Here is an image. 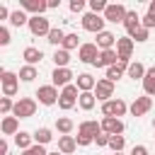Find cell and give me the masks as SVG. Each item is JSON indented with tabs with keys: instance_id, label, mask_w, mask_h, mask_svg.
<instances>
[{
	"instance_id": "cell-16",
	"label": "cell",
	"mask_w": 155,
	"mask_h": 155,
	"mask_svg": "<svg viewBox=\"0 0 155 155\" xmlns=\"http://www.w3.org/2000/svg\"><path fill=\"white\" fill-rule=\"evenodd\" d=\"M150 107H153L150 97H136V102L131 104V114H133V116H143Z\"/></svg>"
},
{
	"instance_id": "cell-44",
	"label": "cell",
	"mask_w": 155,
	"mask_h": 155,
	"mask_svg": "<svg viewBox=\"0 0 155 155\" xmlns=\"http://www.w3.org/2000/svg\"><path fill=\"white\" fill-rule=\"evenodd\" d=\"M131 155H148V148H145V145H133Z\"/></svg>"
},
{
	"instance_id": "cell-17",
	"label": "cell",
	"mask_w": 155,
	"mask_h": 155,
	"mask_svg": "<svg viewBox=\"0 0 155 155\" xmlns=\"http://www.w3.org/2000/svg\"><path fill=\"white\" fill-rule=\"evenodd\" d=\"M94 87H97V80H94L90 73H80V75H78V90H80V92H92Z\"/></svg>"
},
{
	"instance_id": "cell-25",
	"label": "cell",
	"mask_w": 155,
	"mask_h": 155,
	"mask_svg": "<svg viewBox=\"0 0 155 155\" xmlns=\"http://www.w3.org/2000/svg\"><path fill=\"white\" fill-rule=\"evenodd\" d=\"M31 133H27V131H19L17 136H15V143H17V148H22V150H29L31 148Z\"/></svg>"
},
{
	"instance_id": "cell-19",
	"label": "cell",
	"mask_w": 155,
	"mask_h": 155,
	"mask_svg": "<svg viewBox=\"0 0 155 155\" xmlns=\"http://www.w3.org/2000/svg\"><path fill=\"white\" fill-rule=\"evenodd\" d=\"M114 41H119L111 31H102V34H97V46L102 48V51H109L111 46H114Z\"/></svg>"
},
{
	"instance_id": "cell-42",
	"label": "cell",
	"mask_w": 155,
	"mask_h": 155,
	"mask_svg": "<svg viewBox=\"0 0 155 155\" xmlns=\"http://www.w3.org/2000/svg\"><path fill=\"white\" fill-rule=\"evenodd\" d=\"M0 44H2V46L10 44V31H7L5 27H0Z\"/></svg>"
},
{
	"instance_id": "cell-4",
	"label": "cell",
	"mask_w": 155,
	"mask_h": 155,
	"mask_svg": "<svg viewBox=\"0 0 155 155\" xmlns=\"http://www.w3.org/2000/svg\"><path fill=\"white\" fill-rule=\"evenodd\" d=\"M75 99H80V97H78V85H68V87H63V92H61V97H58V107L68 111V109L75 107Z\"/></svg>"
},
{
	"instance_id": "cell-2",
	"label": "cell",
	"mask_w": 155,
	"mask_h": 155,
	"mask_svg": "<svg viewBox=\"0 0 155 155\" xmlns=\"http://www.w3.org/2000/svg\"><path fill=\"white\" fill-rule=\"evenodd\" d=\"M12 114H15L17 119H29V116H34V114H36V102H34V99H29V97H22V99L15 104Z\"/></svg>"
},
{
	"instance_id": "cell-35",
	"label": "cell",
	"mask_w": 155,
	"mask_h": 155,
	"mask_svg": "<svg viewBox=\"0 0 155 155\" xmlns=\"http://www.w3.org/2000/svg\"><path fill=\"white\" fill-rule=\"evenodd\" d=\"M121 75H124V68H121V65H111V68H107V80L116 82Z\"/></svg>"
},
{
	"instance_id": "cell-49",
	"label": "cell",
	"mask_w": 155,
	"mask_h": 155,
	"mask_svg": "<svg viewBox=\"0 0 155 155\" xmlns=\"http://www.w3.org/2000/svg\"><path fill=\"white\" fill-rule=\"evenodd\" d=\"M48 155H63V153H61V150H56V153H48Z\"/></svg>"
},
{
	"instance_id": "cell-15",
	"label": "cell",
	"mask_w": 155,
	"mask_h": 155,
	"mask_svg": "<svg viewBox=\"0 0 155 155\" xmlns=\"http://www.w3.org/2000/svg\"><path fill=\"white\" fill-rule=\"evenodd\" d=\"M51 80H53V85L68 87V85H70V80H73V73H70L68 68H56V70H53V75H51Z\"/></svg>"
},
{
	"instance_id": "cell-41",
	"label": "cell",
	"mask_w": 155,
	"mask_h": 155,
	"mask_svg": "<svg viewBox=\"0 0 155 155\" xmlns=\"http://www.w3.org/2000/svg\"><path fill=\"white\" fill-rule=\"evenodd\" d=\"M109 138H111V136H109V133H104V131H102V133H99V136H97V138H94V143H97V145H109Z\"/></svg>"
},
{
	"instance_id": "cell-10",
	"label": "cell",
	"mask_w": 155,
	"mask_h": 155,
	"mask_svg": "<svg viewBox=\"0 0 155 155\" xmlns=\"http://www.w3.org/2000/svg\"><path fill=\"white\" fill-rule=\"evenodd\" d=\"M102 131L109 133V136H121V131H124V121H121V119H114V116H104V121H102Z\"/></svg>"
},
{
	"instance_id": "cell-12",
	"label": "cell",
	"mask_w": 155,
	"mask_h": 155,
	"mask_svg": "<svg viewBox=\"0 0 155 155\" xmlns=\"http://www.w3.org/2000/svg\"><path fill=\"white\" fill-rule=\"evenodd\" d=\"M78 58H80L82 63H94V61L99 58V53H97V44H82L80 51H78Z\"/></svg>"
},
{
	"instance_id": "cell-33",
	"label": "cell",
	"mask_w": 155,
	"mask_h": 155,
	"mask_svg": "<svg viewBox=\"0 0 155 155\" xmlns=\"http://www.w3.org/2000/svg\"><path fill=\"white\" fill-rule=\"evenodd\" d=\"M46 41H48V44H53V46H58V44H63V41H65V34H63L61 29H51Z\"/></svg>"
},
{
	"instance_id": "cell-39",
	"label": "cell",
	"mask_w": 155,
	"mask_h": 155,
	"mask_svg": "<svg viewBox=\"0 0 155 155\" xmlns=\"http://www.w3.org/2000/svg\"><path fill=\"white\" fill-rule=\"evenodd\" d=\"M24 155H48V153L44 150V145H39V143H36V145H31L29 150H24Z\"/></svg>"
},
{
	"instance_id": "cell-36",
	"label": "cell",
	"mask_w": 155,
	"mask_h": 155,
	"mask_svg": "<svg viewBox=\"0 0 155 155\" xmlns=\"http://www.w3.org/2000/svg\"><path fill=\"white\" fill-rule=\"evenodd\" d=\"M78 34H65V41H63V48L65 51H70V48H78Z\"/></svg>"
},
{
	"instance_id": "cell-29",
	"label": "cell",
	"mask_w": 155,
	"mask_h": 155,
	"mask_svg": "<svg viewBox=\"0 0 155 155\" xmlns=\"http://www.w3.org/2000/svg\"><path fill=\"white\" fill-rule=\"evenodd\" d=\"M78 102H80V107H82L85 111H90V109L94 107V94H92V92H80V99H78Z\"/></svg>"
},
{
	"instance_id": "cell-45",
	"label": "cell",
	"mask_w": 155,
	"mask_h": 155,
	"mask_svg": "<svg viewBox=\"0 0 155 155\" xmlns=\"http://www.w3.org/2000/svg\"><path fill=\"white\" fill-rule=\"evenodd\" d=\"M143 27H145V29H150V27H155V19H153L150 15H145V17H143Z\"/></svg>"
},
{
	"instance_id": "cell-27",
	"label": "cell",
	"mask_w": 155,
	"mask_h": 155,
	"mask_svg": "<svg viewBox=\"0 0 155 155\" xmlns=\"http://www.w3.org/2000/svg\"><path fill=\"white\" fill-rule=\"evenodd\" d=\"M51 138H53L51 128H36V131H34V140H36L39 145H46V143H48Z\"/></svg>"
},
{
	"instance_id": "cell-13",
	"label": "cell",
	"mask_w": 155,
	"mask_h": 155,
	"mask_svg": "<svg viewBox=\"0 0 155 155\" xmlns=\"http://www.w3.org/2000/svg\"><path fill=\"white\" fill-rule=\"evenodd\" d=\"M116 61H119V53L114 48H109V51H102L99 53V58L94 61V65L97 68H111V65H116Z\"/></svg>"
},
{
	"instance_id": "cell-7",
	"label": "cell",
	"mask_w": 155,
	"mask_h": 155,
	"mask_svg": "<svg viewBox=\"0 0 155 155\" xmlns=\"http://www.w3.org/2000/svg\"><path fill=\"white\" fill-rule=\"evenodd\" d=\"M36 97H39V102L41 104H46V107H51V104H56L58 102V92H56V85H44V87H39L36 90Z\"/></svg>"
},
{
	"instance_id": "cell-32",
	"label": "cell",
	"mask_w": 155,
	"mask_h": 155,
	"mask_svg": "<svg viewBox=\"0 0 155 155\" xmlns=\"http://www.w3.org/2000/svg\"><path fill=\"white\" fill-rule=\"evenodd\" d=\"M56 128H58V131H61L63 136H68V133L73 131V121H70L68 116H61V119L56 121Z\"/></svg>"
},
{
	"instance_id": "cell-8",
	"label": "cell",
	"mask_w": 155,
	"mask_h": 155,
	"mask_svg": "<svg viewBox=\"0 0 155 155\" xmlns=\"http://www.w3.org/2000/svg\"><path fill=\"white\" fill-rule=\"evenodd\" d=\"M114 94V82L111 80H97V87H94V97L102 99V102H109V97Z\"/></svg>"
},
{
	"instance_id": "cell-6",
	"label": "cell",
	"mask_w": 155,
	"mask_h": 155,
	"mask_svg": "<svg viewBox=\"0 0 155 155\" xmlns=\"http://www.w3.org/2000/svg\"><path fill=\"white\" fill-rule=\"evenodd\" d=\"M82 29L94 31V34H102V31H104V19H102L99 15H94V12H87V15L82 17Z\"/></svg>"
},
{
	"instance_id": "cell-20",
	"label": "cell",
	"mask_w": 155,
	"mask_h": 155,
	"mask_svg": "<svg viewBox=\"0 0 155 155\" xmlns=\"http://www.w3.org/2000/svg\"><path fill=\"white\" fill-rule=\"evenodd\" d=\"M75 145H78V140H75L73 136H61V138H58V150H61L63 155H70V153L75 150Z\"/></svg>"
},
{
	"instance_id": "cell-23",
	"label": "cell",
	"mask_w": 155,
	"mask_h": 155,
	"mask_svg": "<svg viewBox=\"0 0 155 155\" xmlns=\"http://www.w3.org/2000/svg\"><path fill=\"white\" fill-rule=\"evenodd\" d=\"M2 133L5 136H17V116H5L2 119Z\"/></svg>"
},
{
	"instance_id": "cell-18",
	"label": "cell",
	"mask_w": 155,
	"mask_h": 155,
	"mask_svg": "<svg viewBox=\"0 0 155 155\" xmlns=\"http://www.w3.org/2000/svg\"><path fill=\"white\" fill-rule=\"evenodd\" d=\"M124 27H126V31L133 36V34L140 29V17H138L136 12H128V15H126V19H124Z\"/></svg>"
},
{
	"instance_id": "cell-50",
	"label": "cell",
	"mask_w": 155,
	"mask_h": 155,
	"mask_svg": "<svg viewBox=\"0 0 155 155\" xmlns=\"http://www.w3.org/2000/svg\"><path fill=\"white\" fill-rule=\"evenodd\" d=\"M114 155H121V153H114Z\"/></svg>"
},
{
	"instance_id": "cell-38",
	"label": "cell",
	"mask_w": 155,
	"mask_h": 155,
	"mask_svg": "<svg viewBox=\"0 0 155 155\" xmlns=\"http://www.w3.org/2000/svg\"><path fill=\"white\" fill-rule=\"evenodd\" d=\"M12 109H15L12 99H10V97H2V99H0V111H2V114H10Z\"/></svg>"
},
{
	"instance_id": "cell-9",
	"label": "cell",
	"mask_w": 155,
	"mask_h": 155,
	"mask_svg": "<svg viewBox=\"0 0 155 155\" xmlns=\"http://www.w3.org/2000/svg\"><path fill=\"white\" fill-rule=\"evenodd\" d=\"M17 80H19V75H15V73H2V92H5V97H15L17 94Z\"/></svg>"
},
{
	"instance_id": "cell-1",
	"label": "cell",
	"mask_w": 155,
	"mask_h": 155,
	"mask_svg": "<svg viewBox=\"0 0 155 155\" xmlns=\"http://www.w3.org/2000/svg\"><path fill=\"white\" fill-rule=\"evenodd\" d=\"M99 133H102V124H97V121H82L80 128H78V145H90Z\"/></svg>"
},
{
	"instance_id": "cell-34",
	"label": "cell",
	"mask_w": 155,
	"mask_h": 155,
	"mask_svg": "<svg viewBox=\"0 0 155 155\" xmlns=\"http://www.w3.org/2000/svg\"><path fill=\"white\" fill-rule=\"evenodd\" d=\"M124 145H126L124 136H111V138H109V148H111L114 153H121V150H124Z\"/></svg>"
},
{
	"instance_id": "cell-40",
	"label": "cell",
	"mask_w": 155,
	"mask_h": 155,
	"mask_svg": "<svg viewBox=\"0 0 155 155\" xmlns=\"http://www.w3.org/2000/svg\"><path fill=\"white\" fill-rule=\"evenodd\" d=\"M133 39H136V41H148V29H145V27H140V29L133 34Z\"/></svg>"
},
{
	"instance_id": "cell-47",
	"label": "cell",
	"mask_w": 155,
	"mask_h": 155,
	"mask_svg": "<svg viewBox=\"0 0 155 155\" xmlns=\"http://www.w3.org/2000/svg\"><path fill=\"white\" fill-rule=\"evenodd\" d=\"M10 15H12V12H7V10L0 5V19H5V17H10Z\"/></svg>"
},
{
	"instance_id": "cell-24",
	"label": "cell",
	"mask_w": 155,
	"mask_h": 155,
	"mask_svg": "<svg viewBox=\"0 0 155 155\" xmlns=\"http://www.w3.org/2000/svg\"><path fill=\"white\" fill-rule=\"evenodd\" d=\"M143 87H145V94H155V65L148 68V73L143 78Z\"/></svg>"
},
{
	"instance_id": "cell-30",
	"label": "cell",
	"mask_w": 155,
	"mask_h": 155,
	"mask_svg": "<svg viewBox=\"0 0 155 155\" xmlns=\"http://www.w3.org/2000/svg\"><path fill=\"white\" fill-rule=\"evenodd\" d=\"M10 22H12L15 27H22V24H29V17H27L22 10H15V12L10 15Z\"/></svg>"
},
{
	"instance_id": "cell-43",
	"label": "cell",
	"mask_w": 155,
	"mask_h": 155,
	"mask_svg": "<svg viewBox=\"0 0 155 155\" xmlns=\"http://www.w3.org/2000/svg\"><path fill=\"white\" fill-rule=\"evenodd\" d=\"M82 7H85V2H82V0H70V10H73V12H80Z\"/></svg>"
},
{
	"instance_id": "cell-26",
	"label": "cell",
	"mask_w": 155,
	"mask_h": 155,
	"mask_svg": "<svg viewBox=\"0 0 155 155\" xmlns=\"http://www.w3.org/2000/svg\"><path fill=\"white\" fill-rule=\"evenodd\" d=\"M53 63H56V68H65V65L70 63V53H68L65 48L56 51V53H53Z\"/></svg>"
},
{
	"instance_id": "cell-22",
	"label": "cell",
	"mask_w": 155,
	"mask_h": 155,
	"mask_svg": "<svg viewBox=\"0 0 155 155\" xmlns=\"http://www.w3.org/2000/svg\"><path fill=\"white\" fill-rule=\"evenodd\" d=\"M22 56H24V61H27L29 65H34V63H39V61L44 58V53H41V48H36V46H27Z\"/></svg>"
},
{
	"instance_id": "cell-31",
	"label": "cell",
	"mask_w": 155,
	"mask_h": 155,
	"mask_svg": "<svg viewBox=\"0 0 155 155\" xmlns=\"http://www.w3.org/2000/svg\"><path fill=\"white\" fill-rule=\"evenodd\" d=\"M36 75H39V73H36V68H34V65H24V68L19 70V80H24V82H31Z\"/></svg>"
},
{
	"instance_id": "cell-3",
	"label": "cell",
	"mask_w": 155,
	"mask_h": 155,
	"mask_svg": "<svg viewBox=\"0 0 155 155\" xmlns=\"http://www.w3.org/2000/svg\"><path fill=\"white\" fill-rule=\"evenodd\" d=\"M29 31H31L34 36H48V31H51L48 19H46L44 15H34V17H29Z\"/></svg>"
},
{
	"instance_id": "cell-11",
	"label": "cell",
	"mask_w": 155,
	"mask_h": 155,
	"mask_svg": "<svg viewBox=\"0 0 155 155\" xmlns=\"http://www.w3.org/2000/svg\"><path fill=\"white\" fill-rule=\"evenodd\" d=\"M126 15H128V12H126V7H124V5H109V7H107V12H104V19L116 24V22H124V19H126Z\"/></svg>"
},
{
	"instance_id": "cell-48",
	"label": "cell",
	"mask_w": 155,
	"mask_h": 155,
	"mask_svg": "<svg viewBox=\"0 0 155 155\" xmlns=\"http://www.w3.org/2000/svg\"><path fill=\"white\" fill-rule=\"evenodd\" d=\"M0 155H7V143H5V140L0 143Z\"/></svg>"
},
{
	"instance_id": "cell-5",
	"label": "cell",
	"mask_w": 155,
	"mask_h": 155,
	"mask_svg": "<svg viewBox=\"0 0 155 155\" xmlns=\"http://www.w3.org/2000/svg\"><path fill=\"white\" fill-rule=\"evenodd\" d=\"M102 114H104V116L119 119V116L126 114V102H124V99H109V102L102 104Z\"/></svg>"
},
{
	"instance_id": "cell-14",
	"label": "cell",
	"mask_w": 155,
	"mask_h": 155,
	"mask_svg": "<svg viewBox=\"0 0 155 155\" xmlns=\"http://www.w3.org/2000/svg\"><path fill=\"white\" fill-rule=\"evenodd\" d=\"M131 51H133V39L124 36L116 41V53H119V61H128L131 58Z\"/></svg>"
},
{
	"instance_id": "cell-28",
	"label": "cell",
	"mask_w": 155,
	"mask_h": 155,
	"mask_svg": "<svg viewBox=\"0 0 155 155\" xmlns=\"http://www.w3.org/2000/svg\"><path fill=\"white\" fill-rule=\"evenodd\" d=\"M145 73H148V70L143 68V63H131V65H128V78H133V80H138V78L143 80Z\"/></svg>"
},
{
	"instance_id": "cell-37",
	"label": "cell",
	"mask_w": 155,
	"mask_h": 155,
	"mask_svg": "<svg viewBox=\"0 0 155 155\" xmlns=\"http://www.w3.org/2000/svg\"><path fill=\"white\" fill-rule=\"evenodd\" d=\"M90 7H92V12L97 15V12H107V7H109V5H107L104 0H90Z\"/></svg>"
},
{
	"instance_id": "cell-46",
	"label": "cell",
	"mask_w": 155,
	"mask_h": 155,
	"mask_svg": "<svg viewBox=\"0 0 155 155\" xmlns=\"http://www.w3.org/2000/svg\"><path fill=\"white\" fill-rule=\"evenodd\" d=\"M148 15H150V17H153V19H155V0H153V2H150V5H148Z\"/></svg>"
},
{
	"instance_id": "cell-21",
	"label": "cell",
	"mask_w": 155,
	"mask_h": 155,
	"mask_svg": "<svg viewBox=\"0 0 155 155\" xmlns=\"http://www.w3.org/2000/svg\"><path fill=\"white\" fill-rule=\"evenodd\" d=\"M19 5L24 10H29V12H36V15H41L44 10H48V2H41V0H22Z\"/></svg>"
}]
</instances>
